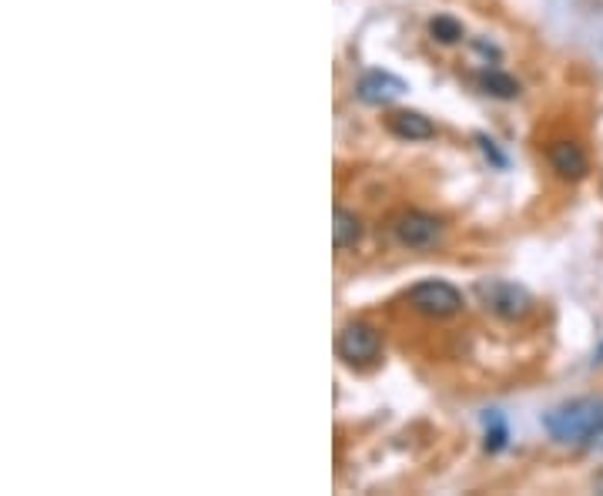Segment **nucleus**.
I'll list each match as a JSON object with an SVG mask.
<instances>
[{
  "mask_svg": "<svg viewBox=\"0 0 603 496\" xmlns=\"http://www.w3.org/2000/svg\"><path fill=\"white\" fill-rule=\"evenodd\" d=\"M550 439L603 453V399H570L543 416Z\"/></svg>",
  "mask_w": 603,
  "mask_h": 496,
  "instance_id": "obj_1",
  "label": "nucleus"
},
{
  "mask_svg": "<svg viewBox=\"0 0 603 496\" xmlns=\"http://www.w3.org/2000/svg\"><path fill=\"white\" fill-rule=\"evenodd\" d=\"M477 295L503 322L527 318L530 308H533L530 292L523 285H517V282H507V279H483V282H477Z\"/></svg>",
  "mask_w": 603,
  "mask_h": 496,
  "instance_id": "obj_2",
  "label": "nucleus"
},
{
  "mask_svg": "<svg viewBox=\"0 0 603 496\" xmlns=\"http://www.w3.org/2000/svg\"><path fill=\"white\" fill-rule=\"evenodd\" d=\"M336 353L346 366H356V370H369L379 363L382 356V336L379 328L369 325V322H349L339 340H336Z\"/></svg>",
  "mask_w": 603,
  "mask_h": 496,
  "instance_id": "obj_3",
  "label": "nucleus"
},
{
  "mask_svg": "<svg viewBox=\"0 0 603 496\" xmlns=\"http://www.w3.org/2000/svg\"><path fill=\"white\" fill-rule=\"evenodd\" d=\"M406 298L419 315H429V318H449L463 308V292L442 279H426V282L412 285Z\"/></svg>",
  "mask_w": 603,
  "mask_h": 496,
  "instance_id": "obj_4",
  "label": "nucleus"
},
{
  "mask_svg": "<svg viewBox=\"0 0 603 496\" xmlns=\"http://www.w3.org/2000/svg\"><path fill=\"white\" fill-rule=\"evenodd\" d=\"M442 219L429 215V212H419V209H409V212H399L392 219V235L402 249H416V252H426L432 245H439L442 239Z\"/></svg>",
  "mask_w": 603,
  "mask_h": 496,
  "instance_id": "obj_5",
  "label": "nucleus"
},
{
  "mask_svg": "<svg viewBox=\"0 0 603 496\" xmlns=\"http://www.w3.org/2000/svg\"><path fill=\"white\" fill-rule=\"evenodd\" d=\"M406 81L389 74V71H366L356 84V98L362 104H372V108H389L392 101H399L406 94Z\"/></svg>",
  "mask_w": 603,
  "mask_h": 496,
  "instance_id": "obj_6",
  "label": "nucleus"
},
{
  "mask_svg": "<svg viewBox=\"0 0 603 496\" xmlns=\"http://www.w3.org/2000/svg\"><path fill=\"white\" fill-rule=\"evenodd\" d=\"M546 161H550V169H553L563 182H580V179H586V172H590L586 151H583L576 141H553V144L546 148Z\"/></svg>",
  "mask_w": 603,
  "mask_h": 496,
  "instance_id": "obj_7",
  "label": "nucleus"
},
{
  "mask_svg": "<svg viewBox=\"0 0 603 496\" xmlns=\"http://www.w3.org/2000/svg\"><path fill=\"white\" fill-rule=\"evenodd\" d=\"M386 128L396 138H402V141H429V138H436V124L422 111H392L386 118Z\"/></svg>",
  "mask_w": 603,
  "mask_h": 496,
  "instance_id": "obj_8",
  "label": "nucleus"
},
{
  "mask_svg": "<svg viewBox=\"0 0 603 496\" xmlns=\"http://www.w3.org/2000/svg\"><path fill=\"white\" fill-rule=\"evenodd\" d=\"M362 235H366L362 219L356 212H349V209H336V215H333V242H336V249L339 252L356 249L362 242Z\"/></svg>",
  "mask_w": 603,
  "mask_h": 496,
  "instance_id": "obj_9",
  "label": "nucleus"
},
{
  "mask_svg": "<svg viewBox=\"0 0 603 496\" xmlns=\"http://www.w3.org/2000/svg\"><path fill=\"white\" fill-rule=\"evenodd\" d=\"M477 84L483 88V94H490V98H500V101H513V98H520V81L517 78H510L507 71H480V78H477Z\"/></svg>",
  "mask_w": 603,
  "mask_h": 496,
  "instance_id": "obj_10",
  "label": "nucleus"
},
{
  "mask_svg": "<svg viewBox=\"0 0 603 496\" xmlns=\"http://www.w3.org/2000/svg\"><path fill=\"white\" fill-rule=\"evenodd\" d=\"M507 439H510V426H507V416L500 409H490L483 416V449L487 453H503L507 449Z\"/></svg>",
  "mask_w": 603,
  "mask_h": 496,
  "instance_id": "obj_11",
  "label": "nucleus"
},
{
  "mask_svg": "<svg viewBox=\"0 0 603 496\" xmlns=\"http://www.w3.org/2000/svg\"><path fill=\"white\" fill-rule=\"evenodd\" d=\"M429 34H432V41L436 44H460L463 38H467V31H463V24L457 21V18H449V14H439V18H432L429 21Z\"/></svg>",
  "mask_w": 603,
  "mask_h": 496,
  "instance_id": "obj_12",
  "label": "nucleus"
},
{
  "mask_svg": "<svg viewBox=\"0 0 603 496\" xmlns=\"http://www.w3.org/2000/svg\"><path fill=\"white\" fill-rule=\"evenodd\" d=\"M477 141H480V144H483V151H487V158H493V161H497V164H500V169H507V158H503V154H500V151H497V144H493V141H490V138H483V134H480V138H477Z\"/></svg>",
  "mask_w": 603,
  "mask_h": 496,
  "instance_id": "obj_13",
  "label": "nucleus"
},
{
  "mask_svg": "<svg viewBox=\"0 0 603 496\" xmlns=\"http://www.w3.org/2000/svg\"><path fill=\"white\" fill-rule=\"evenodd\" d=\"M603 363V343L596 346V353H593V366H600Z\"/></svg>",
  "mask_w": 603,
  "mask_h": 496,
  "instance_id": "obj_14",
  "label": "nucleus"
},
{
  "mask_svg": "<svg viewBox=\"0 0 603 496\" xmlns=\"http://www.w3.org/2000/svg\"><path fill=\"white\" fill-rule=\"evenodd\" d=\"M593 486H596V489H600V493H603V473H600V476H596V479H593Z\"/></svg>",
  "mask_w": 603,
  "mask_h": 496,
  "instance_id": "obj_15",
  "label": "nucleus"
}]
</instances>
